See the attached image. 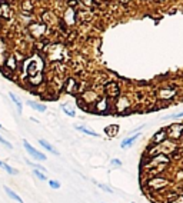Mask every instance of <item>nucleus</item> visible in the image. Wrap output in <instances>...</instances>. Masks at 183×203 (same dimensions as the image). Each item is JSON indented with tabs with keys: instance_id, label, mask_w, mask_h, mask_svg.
<instances>
[{
	"instance_id": "f257e3e1",
	"label": "nucleus",
	"mask_w": 183,
	"mask_h": 203,
	"mask_svg": "<svg viewBox=\"0 0 183 203\" xmlns=\"http://www.w3.org/2000/svg\"><path fill=\"white\" fill-rule=\"evenodd\" d=\"M29 30H30V33L33 34L34 37H42L47 32V24L43 23V22H33L29 26Z\"/></svg>"
},
{
	"instance_id": "2eb2a0df",
	"label": "nucleus",
	"mask_w": 183,
	"mask_h": 203,
	"mask_svg": "<svg viewBox=\"0 0 183 203\" xmlns=\"http://www.w3.org/2000/svg\"><path fill=\"white\" fill-rule=\"evenodd\" d=\"M105 132H106V135H107V136L113 137V136L117 135V132H119V126H117V125H110V126H107V127H106Z\"/></svg>"
},
{
	"instance_id": "6e6552de",
	"label": "nucleus",
	"mask_w": 183,
	"mask_h": 203,
	"mask_svg": "<svg viewBox=\"0 0 183 203\" xmlns=\"http://www.w3.org/2000/svg\"><path fill=\"white\" fill-rule=\"evenodd\" d=\"M4 192H6V193H7V196L10 197V199H13L14 202H17V203H23V199H22V197L19 196V195H17L16 192H13V190H12L9 186H4Z\"/></svg>"
},
{
	"instance_id": "a211bd4d",
	"label": "nucleus",
	"mask_w": 183,
	"mask_h": 203,
	"mask_svg": "<svg viewBox=\"0 0 183 203\" xmlns=\"http://www.w3.org/2000/svg\"><path fill=\"white\" fill-rule=\"evenodd\" d=\"M0 167H2V169H4L6 170L7 173H9V175H17V170L16 169H13V167H10V166L7 165V163H4V162H2V160H0Z\"/></svg>"
},
{
	"instance_id": "4be33fe9",
	"label": "nucleus",
	"mask_w": 183,
	"mask_h": 203,
	"mask_svg": "<svg viewBox=\"0 0 183 203\" xmlns=\"http://www.w3.org/2000/svg\"><path fill=\"white\" fill-rule=\"evenodd\" d=\"M0 143H2V145H4L7 147V149H12V147H13V146H12V143L10 142H7L6 139H3V137H2V136H0Z\"/></svg>"
},
{
	"instance_id": "f03ea898",
	"label": "nucleus",
	"mask_w": 183,
	"mask_h": 203,
	"mask_svg": "<svg viewBox=\"0 0 183 203\" xmlns=\"http://www.w3.org/2000/svg\"><path fill=\"white\" fill-rule=\"evenodd\" d=\"M166 130V135L172 139H180L182 137V132H183V123H173L170 125Z\"/></svg>"
},
{
	"instance_id": "c85d7f7f",
	"label": "nucleus",
	"mask_w": 183,
	"mask_h": 203,
	"mask_svg": "<svg viewBox=\"0 0 183 203\" xmlns=\"http://www.w3.org/2000/svg\"><path fill=\"white\" fill-rule=\"evenodd\" d=\"M182 136H183V132H182Z\"/></svg>"
},
{
	"instance_id": "9b49d317",
	"label": "nucleus",
	"mask_w": 183,
	"mask_h": 203,
	"mask_svg": "<svg viewBox=\"0 0 183 203\" xmlns=\"http://www.w3.org/2000/svg\"><path fill=\"white\" fill-rule=\"evenodd\" d=\"M9 96H10V99L13 100V103L16 105V107H17V113H22L23 112V107H22V100H20V97L19 96H16L14 93H9Z\"/></svg>"
},
{
	"instance_id": "5701e85b",
	"label": "nucleus",
	"mask_w": 183,
	"mask_h": 203,
	"mask_svg": "<svg viewBox=\"0 0 183 203\" xmlns=\"http://www.w3.org/2000/svg\"><path fill=\"white\" fill-rule=\"evenodd\" d=\"M63 110H65V112H66V115H69V116H70V117H75V116H76V113L73 112L72 109H67V107H66V106H63Z\"/></svg>"
},
{
	"instance_id": "20e7f679",
	"label": "nucleus",
	"mask_w": 183,
	"mask_h": 203,
	"mask_svg": "<svg viewBox=\"0 0 183 203\" xmlns=\"http://www.w3.org/2000/svg\"><path fill=\"white\" fill-rule=\"evenodd\" d=\"M167 180L165 179V177H155V179L149 180V187L153 190H159L162 189V187H165L167 185Z\"/></svg>"
},
{
	"instance_id": "bb28decb",
	"label": "nucleus",
	"mask_w": 183,
	"mask_h": 203,
	"mask_svg": "<svg viewBox=\"0 0 183 203\" xmlns=\"http://www.w3.org/2000/svg\"><path fill=\"white\" fill-rule=\"evenodd\" d=\"M112 165H113V166H120V165H122V163L119 162V160H116V159H113V160H112Z\"/></svg>"
},
{
	"instance_id": "6ab92c4d",
	"label": "nucleus",
	"mask_w": 183,
	"mask_h": 203,
	"mask_svg": "<svg viewBox=\"0 0 183 203\" xmlns=\"http://www.w3.org/2000/svg\"><path fill=\"white\" fill-rule=\"evenodd\" d=\"M27 165H30L34 170H40L42 173H46V167H43V166L37 165V163H33V162H30V160H27Z\"/></svg>"
},
{
	"instance_id": "0eeeda50",
	"label": "nucleus",
	"mask_w": 183,
	"mask_h": 203,
	"mask_svg": "<svg viewBox=\"0 0 183 203\" xmlns=\"http://www.w3.org/2000/svg\"><path fill=\"white\" fill-rule=\"evenodd\" d=\"M139 133H136V135H132L130 137H126V139L122 140V143H120V147L122 149H127V147H130V146L133 145V143L137 140V137H139Z\"/></svg>"
},
{
	"instance_id": "393cba45",
	"label": "nucleus",
	"mask_w": 183,
	"mask_h": 203,
	"mask_svg": "<svg viewBox=\"0 0 183 203\" xmlns=\"http://www.w3.org/2000/svg\"><path fill=\"white\" fill-rule=\"evenodd\" d=\"M177 117H183V112L180 113H176V115H170V116H166L165 119H177Z\"/></svg>"
},
{
	"instance_id": "9d476101",
	"label": "nucleus",
	"mask_w": 183,
	"mask_h": 203,
	"mask_svg": "<svg viewBox=\"0 0 183 203\" xmlns=\"http://www.w3.org/2000/svg\"><path fill=\"white\" fill-rule=\"evenodd\" d=\"M39 143H40V146H42V147H44V149L47 150V152H50L52 155H59V152H57V150L54 149V147H53V146H52L49 142H46V140H44V139H40V140H39Z\"/></svg>"
},
{
	"instance_id": "ddd939ff",
	"label": "nucleus",
	"mask_w": 183,
	"mask_h": 203,
	"mask_svg": "<svg viewBox=\"0 0 183 203\" xmlns=\"http://www.w3.org/2000/svg\"><path fill=\"white\" fill-rule=\"evenodd\" d=\"M33 10V2L32 0H24L22 3V12L23 13H30Z\"/></svg>"
},
{
	"instance_id": "c756f323",
	"label": "nucleus",
	"mask_w": 183,
	"mask_h": 203,
	"mask_svg": "<svg viewBox=\"0 0 183 203\" xmlns=\"http://www.w3.org/2000/svg\"><path fill=\"white\" fill-rule=\"evenodd\" d=\"M0 127H2V125H0Z\"/></svg>"
},
{
	"instance_id": "f8f14e48",
	"label": "nucleus",
	"mask_w": 183,
	"mask_h": 203,
	"mask_svg": "<svg viewBox=\"0 0 183 203\" xmlns=\"http://www.w3.org/2000/svg\"><path fill=\"white\" fill-rule=\"evenodd\" d=\"M27 105L30 106L32 109H34V110H37V112H40V113L46 112V106L40 105V103H36V102H33V100H29L27 102Z\"/></svg>"
},
{
	"instance_id": "a878e982",
	"label": "nucleus",
	"mask_w": 183,
	"mask_h": 203,
	"mask_svg": "<svg viewBox=\"0 0 183 203\" xmlns=\"http://www.w3.org/2000/svg\"><path fill=\"white\" fill-rule=\"evenodd\" d=\"M80 2H83V3H85L86 6H90V4L93 3V0H80Z\"/></svg>"
},
{
	"instance_id": "423d86ee",
	"label": "nucleus",
	"mask_w": 183,
	"mask_h": 203,
	"mask_svg": "<svg viewBox=\"0 0 183 203\" xmlns=\"http://www.w3.org/2000/svg\"><path fill=\"white\" fill-rule=\"evenodd\" d=\"M0 17H4V19H10L12 17L10 6L6 2H0Z\"/></svg>"
},
{
	"instance_id": "1a4fd4ad",
	"label": "nucleus",
	"mask_w": 183,
	"mask_h": 203,
	"mask_svg": "<svg viewBox=\"0 0 183 203\" xmlns=\"http://www.w3.org/2000/svg\"><path fill=\"white\" fill-rule=\"evenodd\" d=\"M106 93H107L109 96H117L119 95V87L116 83H109L107 86H106Z\"/></svg>"
},
{
	"instance_id": "dca6fc26",
	"label": "nucleus",
	"mask_w": 183,
	"mask_h": 203,
	"mask_svg": "<svg viewBox=\"0 0 183 203\" xmlns=\"http://www.w3.org/2000/svg\"><path fill=\"white\" fill-rule=\"evenodd\" d=\"M166 130H165V129H163V130H160L159 133H156V136H155V139H153V142L155 143H162V142H165V140H166Z\"/></svg>"
},
{
	"instance_id": "4468645a",
	"label": "nucleus",
	"mask_w": 183,
	"mask_h": 203,
	"mask_svg": "<svg viewBox=\"0 0 183 203\" xmlns=\"http://www.w3.org/2000/svg\"><path fill=\"white\" fill-rule=\"evenodd\" d=\"M66 23L67 24H73L76 22V13H75V10L73 9H69L67 12H66Z\"/></svg>"
},
{
	"instance_id": "39448f33",
	"label": "nucleus",
	"mask_w": 183,
	"mask_h": 203,
	"mask_svg": "<svg viewBox=\"0 0 183 203\" xmlns=\"http://www.w3.org/2000/svg\"><path fill=\"white\" fill-rule=\"evenodd\" d=\"M7 56H9V54H7V43L4 42L3 37H0V63L4 64Z\"/></svg>"
},
{
	"instance_id": "f3484780",
	"label": "nucleus",
	"mask_w": 183,
	"mask_h": 203,
	"mask_svg": "<svg viewBox=\"0 0 183 203\" xmlns=\"http://www.w3.org/2000/svg\"><path fill=\"white\" fill-rule=\"evenodd\" d=\"M76 129H77L79 132H83V133H86V135H89V136H95V137H99V135L95 132V130L87 129V127H85V126H76Z\"/></svg>"
},
{
	"instance_id": "7ed1b4c3",
	"label": "nucleus",
	"mask_w": 183,
	"mask_h": 203,
	"mask_svg": "<svg viewBox=\"0 0 183 203\" xmlns=\"http://www.w3.org/2000/svg\"><path fill=\"white\" fill-rule=\"evenodd\" d=\"M23 146H24V149H26V152L29 153V155L33 157V159L36 160H40V162H43V160H46L47 157H46V155H43L42 152H39V150H36L33 147V146L30 145V143L27 142V140H23Z\"/></svg>"
},
{
	"instance_id": "412c9836",
	"label": "nucleus",
	"mask_w": 183,
	"mask_h": 203,
	"mask_svg": "<svg viewBox=\"0 0 183 203\" xmlns=\"http://www.w3.org/2000/svg\"><path fill=\"white\" fill-rule=\"evenodd\" d=\"M49 186H50L52 189H59V187H60V183H59L57 180H50V182H49Z\"/></svg>"
},
{
	"instance_id": "aec40b11",
	"label": "nucleus",
	"mask_w": 183,
	"mask_h": 203,
	"mask_svg": "<svg viewBox=\"0 0 183 203\" xmlns=\"http://www.w3.org/2000/svg\"><path fill=\"white\" fill-rule=\"evenodd\" d=\"M33 173H34V176L37 177L39 180H46V175H44V173H42L40 170H33Z\"/></svg>"
},
{
	"instance_id": "cd10ccee",
	"label": "nucleus",
	"mask_w": 183,
	"mask_h": 203,
	"mask_svg": "<svg viewBox=\"0 0 183 203\" xmlns=\"http://www.w3.org/2000/svg\"><path fill=\"white\" fill-rule=\"evenodd\" d=\"M172 203H183V197H180L179 200H175V202H172Z\"/></svg>"
},
{
	"instance_id": "b1692460",
	"label": "nucleus",
	"mask_w": 183,
	"mask_h": 203,
	"mask_svg": "<svg viewBox=\"0 0 183 203\" xmlns=\"http://www.w3.org/2000/svg\"><path fill=\"white\" fill-rule=\"evenodd\" d=\"M97 186L100 187L102 190H105V192H107V193H112V189L110 187H107L106 185H102V183H97Z\"/></svg>"
}]
</instances>
